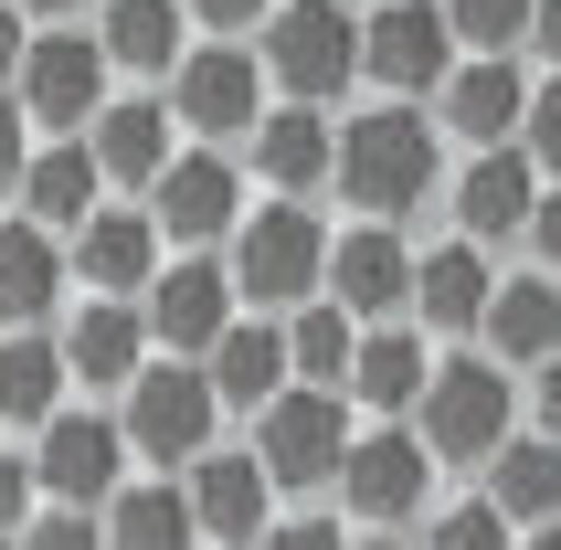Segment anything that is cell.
Here are the masks:
<instances>
[{
	"instance_id": "1",
	"label": "cell",
	"mask_w": 561,
	"mask_h": 550,
	"mask_svg": "<svg viewBox=\"0 0 561 550\" xmlns=\"http://www.w3.org/2000/svg\"><path fill=\"white\" fill-rule=\"evenodd\" d=\"M445 138L435 106H413V95H381V106H350L340 117V202L360 222H413L424 202H445Z\"/></svg>"
},
{
	"instance_id": "2",
	"label": "cell",
	"mask_w": 561,
	"mask_h": 550,
	"mask_svg": "<svg viewBox=\"0 0 561 550\" xmlns=\"http://www.w3.org/2000/svg\"><path fill=\"white\" fill-rule=\"evenodd\" d=\"M519 424H530V381H519L508 360H488V350H445L435 392H424V413H413V434L435 445L445 477H488V456H499Z\"/></svg>"
},
{
	"instance_id": "3",
	"label": "cell",
	"mask_w": 561,
	"mask_h": 550,
	"mask_svg": "<svg viewBox=\"0 0 561 550\" xmlns=\"http://www.w3.org/2000/svg\"><path fill=\"white\" fill-rule=\"evenodd\" d=\"M329 222H318V202H254L244 233L222 244V265H233V297L254 307V318H297L308 297H329Z\"/></svg>"
},
{
	"instance_id": "4",
	"label": "cell",
	"mask_w": 561,
	"mask_h": 550,
	"mask_svg": "<svg viewBox=\"0 0 561 550\" xmlns=\"http://www.w3.org/2000/svg\"><path fill=\"white\" fill-rule=\"evenodd\" d=\"M117 424H127V445H138L149 477H181V466H202L222 445L233 413H222V392H213V370H202V360H170V350H159V360L117 392Z\"/></svg>"
},
{
	"instance_id": "5",
	"label": "cell",
	"mask_w": 561,
	"mask_h": 550,
	"mask_svg": "<svg viewBox=\"0 0 561 550\" xmlns=\"http://www.w3.org/2000/svg\"><path fill=\"white\" fill-rule=\"evenodd\" d=\"M244 445L265 456L276 497H329V488H340V466H350V445H360V413H350V392L286 381V392L244 424Z\"/></svg>"
},
{
	"instance_id": "6",
	"label": "cell",
	"mask_w": 561,
	"mask_h": 550,
	"mask_svg": "<svg viewBox=\"0 0 561 550\" xmlns=\"http://www.w3.org/2000/svg\"><path fill=\"white\" fill-rule=\"evenodd\" d=\"M254 54L276 75V106H340L360 85V11L350 0H276Z\"/></svg>"
},
{
	"instance_id": "7",
	"label": "cell",
	"mask_w": 561,
	"mask_h": 550,
	"mask_svg": "<svg viewBox=\"0 0 561 550\" xmlns=\"http://www.w3.org/2000/svg\"><path fill=\"white\" fill-rule=\"evenodd\" d=\"M435 445L413 424H360V445H350L340 488H329V508H340L350 529H424L435 519Z\"/></svg>"
},
{
	"instance_id": "8",
	"label": "cell",
	"mask_w": 561,
	"mask_h": 550,
	"mask_svg": "<svg viewBox=\"0 0 561 550\" xmlns=\"http://www.w3.org/2000/svg\"><path fill=\"white\" fill-rule=\"evenodd\" d=\"M159 95H170L181 138H202V149H244L254 127H265V106H276V75H265L254 43H191L181 75H170Z\"/></svg>"
},
{
	"instance_id": "9",
	"label": "cell",
	"mask_w": 561,
	"mask_h": 550,
	"mask_svg": "<svg viewBox=\"0 0 561 550\" xmlns=\"http://www.w3.org/2000/svg\"><path fill=\"white\" fill-rule=\"evenodd\" d=\"M11 95H22V117L43 127V138H85V127L106 117V95H117V64H106L95 32L43 22L32 54H22V75H11Z\"/></svg>"
},
{
	"instance_id": "10",
	"label": "cell",
	"mask_w": 561,
	"mask_h": 550,
	"mask_svg": "<svg viewBox=\"0 0 561 550\" xmlns=\"http://www.w3.org/2000/svg\"><path fill=\"white\" fill-rule=\"evenodd\" d=\"M149 213H159V233H170L181 254H222L233 233H244V213H254V170H244V149H202V138H191V149L159 170Z\"/></svg>"
},
{
	"instance_id": "11",
	"label": "cell",
	"mask_w": 561,
	"mask_h": 550,
	"mask_svg": "<svg viewBox=\"0 0 561 550\" xmlns=\"http://www.w3.org/2000/svg\"><path fill=\"white\" fill-rule=\"evenodd\" d=\"M456 64H467V43L445 22V0H371V11H360V85L424 106V95H445Z\"/></svg>"
},
{
	"instance_id": "12",
	"label": "cell",
	"mask_w": 561,
	"mask_h": 550,
	"mask_svg": "<svg viewBox=\"0 0 561 550\" xmlns=\"http://www.w3.org/2000/svg\"><path fill=\"white\" fill-rule=\"evenodd\" d=\"M32 477H43V508H106L138 477V445H127L117 413H75L64 402L54 424L32 434Z\"/></svg>"
},
{
	"instance_id": "13",
	"label": "cell",
	"mask_w": 561,
	"mask_h": 550,
	"mask_svg": "<svg viewBox=\"0 0 561 550\" xmlns=\"http://www.w3.org/2000/svg\"><path fill=\"white\" fill-rule=\"evenodd\" d=\"M149 339L170 350V360H213V339L244 318V297H233V265L222 254H170V265L149 275Z\"/></svg>"
},
{
	"instance_id": "14",
	"label": "cell",
	"mask_w": 561,
	"mask_h": 550,
	"mask_svg": "<svg viewBox=\"0 0 561 550\" xmlns=\"http://www.w3.org/2000/svg\"><path fill=\"white\" fill-rule=\"evenodd\" d=\"M540 170H530V149H467L456 159V181H445V213H456V233L467 244H488V254H519V233H530V213H540Z\"/></svg>"
},
{
	"instance_id": "15",
	"label": "cell",
	"mask_w": 561,
	"mask_h": 550,
	"mask_svg": "<svg viewBox=\"0 0 561 550\" xmlns=\"http://www.w3.org/2000/svg\"><path fill=\"white\" fill-rule=\"evenodd\" d=\"M530 85H540V75L519 54H467L456 75H445V95H435V127L456 138V149H519Z\"/></svg>"
},
{
	"instance_id": "16",
	"label": "cell",
	"mask_w": 561,
	"mask_h": 550,
	"mask_svg": "<svg viewBox=\"0 0 561 550\" xmlns=\"http://www.w3.org/2000/svg\"><path fill=\"white\" fill-rule=\"evenodd\" d=\"M499 254L467 244V233H445L424 265H413V329L445 339V350H477V329H488V307H499Z\"/></svg>"
},
{
	"instance_id": "17",
	"label": "cell",
	"mask_w": 561,
	"mask_h": 550,
	"mask_svg": "<svg viewBox=\"0 0 561 550\" xmlns=\"http://www.w3.org/2000/svg\"><path fill=\"white\" fill-rule=\"evenodd\" d=\"M181 488H191V519H202L213 550H265V529H276V477H265L254 445H213L202 466H181Z\"/></svg>"
},
{
	"instance_id": "18",
	"label": "cell",
	"mask_w": 561,
	"mask_h": 550,
	"mask_svg": "<svg viewBox=\"0 0 561 550\" xmlns=\"http://www.w3.org/2000/svg\"><path fill=\"white\" fill-rule=\"evenodd\" d=\"M435 360H445V339H424L413 318L360 329V360H350V413H360V424H413V413H424V392H435Z\"/></svg>"
},
{
	"instance_id": "19",
	"label": "cell",
	"mask_w": 561,
	"mask_h": 550,
	"mask_svg": "<svg viewBox=\"0 0 561 550\" xmlns=\"http://www.w3.org/2000/svg\"><path fill=\"white\" fill-rule=\"evenodd\" d=\"M85 149H95V170H106V191L149 202V191H159V170H170L191 138H181V117H170V95H159V85H138V95H106V117L85 127Z\"/></svg>"
},
{
	"instance_id": "20",
	"label": "cell",
	"mask_w": 561,
	"mask_h": 550,
	"mask_svg": "<svg viewBox=\"0 0 561 550\" xmlns=\"http://www.w3.org/2000/svg\"><path fill=\"white\" fill-rule=\"evenodd\" d=\"M64 254H75V286H85V297H149V275L170 265V233H159L149 202L117 191L85 233H64Z\"/></svg>"
},
{
	"instance_id": "21",
	"label": "cell",
	"mask_w": 561,
	"mask_h": 550,
	"mask_svg": "<svg viewBox=\"0 0 561 550\" xmlns=\"http://www.w3.org/2000/svg\"><path fill=\"white\" fill-rule=\"evenodd\" d=\"M244 170L276 202H318V191L340 181V117L329 106H265V127L244 138Z\"/></svg>"
},
{
	"instance_id": "22",
	"label": "cell",
	"mask_w": 561,
	"mask_h": 550,
	"mask_svg": "<svg viewBox=\"0 0 561 550\" xmlns=\"http://www.w3.org/2000/svg\"><path fill=\"white\" fill-rule=\"evenodd\" d=\"M413 265H424V254L403 244V222H350L340 244H329V297H340L360 329L413 318Z\"/></svg>"
},
{
	"instance_id": "23",
	"label": "cell",
	"mask_w": 561,
	"mask_h": 550,
	"mask_svg": "<svg viewBox=\"0 0 561 550\" xmlns=\"http://www.w3.org/2000/svg\"><path fill=\"white\" fill-rule=\"evenodd\" d=\"M64 360H75L85 392H127V381L159 360L149 307H138V297H85V307H64Z\"/></svg>"
},
{
	"instance_id": "24",
	"label": "cell",
	"mask_w": 561,
	"mask_h": 550,
	"mask_svg": "<svg viewBox=\"0 0 561 550\" xmlns=\"http://www.w3.org/2000/svg\"><path fill=\"white\" fill-rule=\"evenodd\" d=\"M477 350L508 360L519 381H530L540 360H561V275L508 265V275H499V307H488V329H477Z\"/></svg>"
},
{
	"instance_id": "25",
	"label": "cell",
	"mask_w": 561,
	"mask_h": 550,
	"mask_svg": "<svg viewBox=\"0 0 561 550\" xmlns=\"http://www.w3.org/2000/svg\"><path fill=\"white\" fill-rule=\"evenodd\" d=\"M64 286H75L64 233H43L32 213H11V222H0V329H54Z\"/></svg>"
},
{
	"instance_id": "26",
	"label": "cell",
	"mask_w": 561,
	"mask_h": 550,
	"mask_svg": "<svg viewBox=\"0 0 561 550\" xmlns=\"http://www.w3.org/2000/svg\"><path fill=\"white\" fill-rule=\"evenodd\" d=\"M95 43H106V64H117L127 85H170L202 32H191L181 0H106V11H95Z\"/></svg>"
},
{
	"instance_id": "27",
	"label": "cell",
	"mask_w": 561,
	"mask_h": 550,
	"mask_svg": "<svg viewBox=\"0 0 561 550\" xmlns=\"http://www.w3.org/2000/svg\"><path fill=\"white\" fill-rule=\"evenodd\" d=\"M202 370H213L222 413H244V424H254V413L297 381V360H286V318H254V307H244V318L213 339V360H202Z\"/></svg>"
},
{
	"instance_id": "28",
	"label": "cell",
	"mask_w": 561,
	"mask_h": 550,
	"mask_svg": "<svg viewBox=\"0 0 561 550\" xmlns=\"http://www.w3.org/2000/svg\"><path fill=\"white\" fill-rule=\"evenodd\" d=\"M117 191H106V170H95V149L85 138H54V149H32V170H22V202L11 213H32L43 233H85L95 213H106Z\"/></svg>"
},
{
	"instance_id": "29",
	"label": "cell",
	"mask_w": 561,
	"mask_h": 550,
	"mask_svg": "<svg viewBox=\"0 0 561 550\" xmlns=\"http://www.w3.org/2000/svg\"><path fill=\"white\" fill-rule=\"evenodd\" d=\"M75 392V360H64V329H0V424L43 434Z\"/></svg>"
},
{
	"instance_id": "30",
	"label": "cell",
	"mask_w": 561,
	"mask_h": 550,
	"mask_svg": "<svg viewBox=\"0 0 561 550\" xmlns=\"http://www.w3.org/2000/svg\"><path fill=\"white\" fill-rule=\"evenodd\" d=\"M106 550H213V540L191 519L181 477H127V488L106 497Z\"/></svg>"
},
{
	"instance_id": "31",
	"label": "cell",
	"mask_w": 561,
	"mask_h": 550,
	"mask_svg": "<svg viewBox=\"0 0 561 550\" xmlns=\"http://www.w3.org/2000/svg\"><path fill=\"white\" fill-rule=\"evenodd\" d=\"M477 488L499 497V508H508L519 529H561V445L519 424V434L499 445V456H488V477H477Z\"/></svg>"
},
{
	"instance_id": "32",
	"label": "cell",
	"mask_w": 561,
	"mask_h": 550,
	"mask_svg": "<svg viewBox=\"0 0 561 550\" xmlns=\"http://www.w3.org/2000/svg\"><path fill=\"white\" fill-rule=\"evenodd\" d=\"M286 360H297V381H308V392H350V360H360V318H350L340 297H308L297 318H286Z\"/></svg>"
},
{
	"instance_id": "33",
	"label": "cell",
	"mask_w": 561,
	"mask_h": 550,
	"mask_svg": "<svg viewBox=\"0 0 561 550\" xmlns=\"http://www.w3.org/2000/svg\"><path fill=\"white\" fill-rule=\"evenodd\" d=\"M413 540H424V550H519V519H508L488 488H467V497H445Z\"/></svg>"
},
{
	"instance_id": "34",
	"label": "cell",
	"mask_w": 561,
	"mask_h": 550,
	"mask_svg": "<svg viewBox=\"0 0 561 550\" xmlns=\"http://www.w3.org/2000/svg\"><path fill=\"white\" fill-rule=\"evenodd\" d=\"M530 11L540 0H445V22L467 54H530Z\"/></svg>"
},
{
	"instance_id": "35",
	"label": "cell",
	"mask_w": 561,
	"mask_h": 550,
	"mask_svg": "<svg viewBox=\"0 0 561 550\" xmlns=\"http://www.w3.org/2000/svg\"><path fill=\"white\" fill-rule=\"evenodd\" d=\"M181 11H191L202 43H254V32L276 22V0H181Z\"/></svg>"
},
{
	"instance_id": "36",
	"label": "cell",
	"mask_w": 561,
	"mask_h": 550,
	"mask_svg": "<svg viewBox=\"0 0 561 550\" xmlns=\"http://www.w3.org/2000/svg\"><path fill=\"white\" fill-rule=\"evenodd\" d=\"M519 149H530L540 181H561V75H540V85H530V127H519Z\"/></svg>"
},
{
	"instance_id": "37",
	"label": "cell",
	"mask_w": 561,
	"mask_h": 550,
	"mask_svg": "<svg viewBox=\"0 0 561 550\" xmlns=\"http://www.w3.org/2000/svg\"><path fill=\"white\" fill-rule=\"evenodd\" d=\"M32 519H43V477H32L22 445H0V540H22Z\"/></svg>"
},
{
	"instance_id": "38",
	"label": "cell",
	"mask_w": 561,
	"mask_h": 550,
	"mask_svg": "<svg viewBox=\"0 0 561 550\" xmlns=\"http://www.w3.org/2000/svg\"><path fill=\"white\" fill-rule=\"evenodd\" d=\"M22 550H106V508H43L22 529Z\"/></svg>"
},
{
	"instance_id": "39",
	"label": "cell",
	"mask_w": 561,
	"mask_h": 550,
	"mask_svg": "<svg viewBox=\"0 0 561 550\" xmlns=\"http://www.w3.org/2000/svg\"><path fill=\"white\" fill-rule=\"evenodd\" d=\"M265 550H360V529H350L340 508H297V519L265 529Z\"/></svg>"
},
{
	"instance_id": "40",
	"label": "cell",
	"mask_w": 561,
	"mask_h": 550,
	"mask_svg": "<svg viewBox=\"0 0 561 550\" xmlns=\"http://www.w3.org/2000/svg\"><path fill=\"white\" fill-rule=\"evenodd\" d=\"M22 170H32V117H22V95L0 85V202H22Z\"/></svg>"
},
{
	"instance_id": "41",
	"label": "cell",
	"mask_w": 561,
	"mask_h": 550,
	"mask_svg": "<svg viewBox=\"0 0 561 550\" xmlns=\"http://www.w3.org/2000/svg\"><path fill=\"white\" fill-rule=\"evenodd\" d=\"M519 265H540V275H561V181L540 191V213H530V233H519Z\"/></svg>"
},
{
	"instance_id": "42",
	"label": "cell",
	"mask_w": 561,
	"mask_h": 550,
	"mask_svg": "<svg viewBox=\"0 0 561 550\" xmlns=\"http://www.w3.org/2000/svg\"><path fill=\"white\" fill-rule=\"evenodd\" d=\"M32 32H43V22H32L22 0H0V85H11V75H22V54H32Z\"/></svg>"
},
{
	"instance_id": "43",
	"label": "cell",
	"mask_w": 561,
	"mask_h": 550,
	"mask_svg": "<svg viewBox=\"0 0 561 550\" xmlns=\"http://www.w3.org/2000/svg\"><path fill=\"white\" fill-rule=\"evenodd\" d=\"M530 434H551V445H561V360L530 370Z\"/></svg>"
},
{
	"instance_id": "44",
	"label": "cell",
	"mask_w": 561,
	"mask_h": 550,
	"mask_svg": "<svg viewBox=\"0 0 561 550\" xmlns=\"http://www.w3.org/2000/svg\"><path fill=\"white\" fill-rule=\"evenodd\" d=\"M530 54H540V75H561V0L530 11Z\"/></svg>"
},
{
	"instance_id": "45",
	"label": "cell",
	"mask_w": 561,
	"mask_h": 550,
	"mask_svg": "<svg viewBox=\"0 0 561 550\" xmlns=\"http://www.w3.org/2000/svg\"><path fill=\"white\" fill-rule=\"evenodd\" d=\"M32 22H75V11H106V0H22Z\"/></svg>"
},
{
	"instance_id": "46",
	"label": "cell",
	"mask_w": 561,
	"mask_h": 550,
	"mask_svg": "<svg viewBox=\"0 0 561 550\" xmlns=\"http://www.w3.org/2000/svg\"><path fill=\"white\" fill-rule=\"evenodd\" d=\"M360 550H424L413 529H360Z\"/></svg>"
},
{
	"instance_id": "47",
	"label": "cell",
	"mask_w": 561,
	"mask_h": 550,
	"mask_svg": "<svg viewBox=\"0 0 561 550\" xmlns=\"http://www.w3.org/2000/svg\"><path fill=\"white\" fill-rule=\"evenodd\" d=\"M519 550H561V529H519Z\"/></svg>"
},
{
	"instance_id": "48",
	"label": "cell",
	"mask_w": 561,
	"mask_h": 550,
	"mask_svg": "<svg viewBox=\"0 0 561 550\" xmlns=\"http://www.w3.org/2000/svg\"><path fill=\"white\" fill-rule=\"evenodd\" d=\"M0 550H22V540H0Z\"/></svg>"
}]
</instances>
